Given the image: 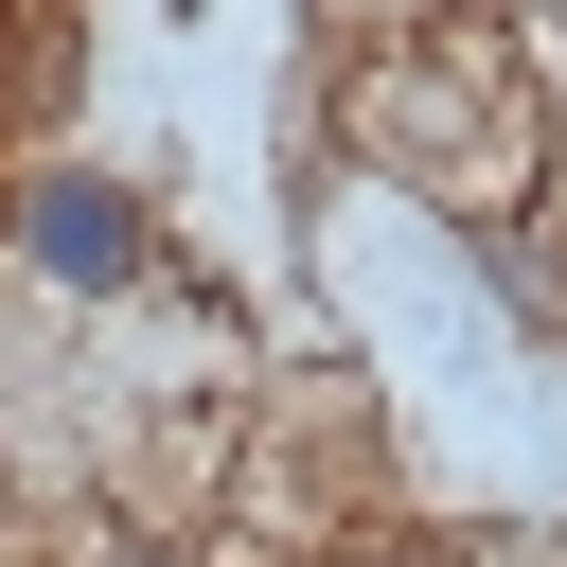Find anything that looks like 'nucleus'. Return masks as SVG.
Instances as JSON below:
<instances>
[{
    "label": "nucleus",
    "instance_id": "7ed1b4c3",
    "mask_svg": "<svg viewBox=\"0 0 567 567\" xmlns=\"http://www.w3.org/2000/svg\"><path fill=\"white\" fill-rule=\"evenodd\" d=\"M319 567H461L443 532H354V549H319Z\"/></svg>",
    "mask_w": 567,
    "mask_h": 567
},
{
    "label": "nucleus",
    "instance_id": "20e7f679",
    "mask_svg": "<svg viewBox=\"0 0 567 567\" xmlns=\"http://www.w3.org/2000/svg\"><path fill=\"white\" fill-rule=\"evenodd\" d=\"M89 567H195V549H159V532H106V549H89Z\"/></svg>",
    "mask_w": 567,
    "mask_h": 567
},
{
    "label": "nucleus",
    "instance_id": "f257e3e1",
    "mask_svg": "<svg viewBox=\"0 0 567 567\" xmlns=\"http://www.w3.org/2000/svg\"><path fill=\"white\" fill-rule=\"evenodd\" d=\"M354 142H372L390 177H425L443 213H496L567 124H549V89H532L478 18H408V35L354 71Z\"/></svg>",
    "mask_w": 567,
    "mask_h": 567
},
{
    "label": "nucleus",
    "instance_id": "39448f33",
    "mask_svg": "<svg viewBox=\"0 0 567 567\" xmlns=\"http://www.w3.org/2000/svg\"><path fill=\"white\" fill-rule=\"evenodd\" d=\"M549 567H567V549H549Z\"/></svg>",
    "mask_w": 567,
    "mask_h": 567
},
{
    "label": "nucleus",
    "instance_id": "f03ea898",
    "mask_svg": "<svg viewBox=\"0 0 567 567\" xmlns=\"http://www.w3.org/2000/svg\"><path fill=\"white\" fill-rule=\"evenodd\" d=\"M0 266L53 284V301H142V284H177L159 213H142L124 177H89V159H18V177H0Z\"/></svg>",
    "mask_w": 567,
    "mask_h": 567
}]
</instances>
